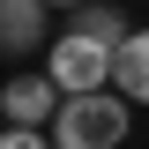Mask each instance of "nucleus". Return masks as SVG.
<instances>
[{
  "mask_svg": "<svg viewBox=\"0 0 149 149\" xmlns=\"http://www.w3.org/2000/svg\"><path fill=\"white\" fill-rule=\"evenodd\" d=\"M112 67H119V45H97V37H82V30H67L60 45H45V74H52L67 97L112 90Z\"/></svg>",
  "mask_w": 149,
  "mask_h": 149,
  "instance_id": "obj_2",
  "label": "nucleus"
},
{
  "mask_svg": "<svg viewBox=\"0 0 149 149\" xmlns=\"http://www.w3.org/2000/svg\"><path fill=\"white\" fill-rule=\"evenodd\" d=\"M0 149H60V142H52V127H8Z\"/></svg>",
  "mask_w": 149,
  "mask_h": 149,
  "instance_id": "obj_7",
  "label": "nucleus"
},
{
  "mask_svg": "<svg viewBox=\"0 0 149 149\" xmlns=\"http://www.w3.org/2000/svg\"><path fill=\"white\" fill-rule=\"evenodd\" d=\"M127 104H134L127 90H82V97H67L60 119H52V142L60 149H119L127 142V119H134Z\"/></svg>",
  "mask_w": 149,
  "mask_h": 149,
  "instance_id": "obj_1",
  "label": "nucleus"
},
{
  "mask_svg": "<svg viewBox=\"0 0 149 149\" xmlns=\"http://www.w3.org/2000/svg\"><path fill=\"white\" fill-rule=\"evenodd\" d=\"M45 45V0H0V52Z\"/></svg>",
  "mask_w": 149,
  "mask_h": 149,
  "instance_id": "obj_4",
  "label": "nucleus"
},
{
  "mask_svg": "<svg viewBox=\"0 0 149 149\" xmlns=\"http://www.w3.org/2000/svg\"><path fill=\"white\" fill-rule=\"evenodd\" d=\"M112 90H127L134 104H149V30H134L119 45V67H112Z\"/></svg>",
  "mask_w": 149,
  "mask_h": 149,
  "instance_id": "obj_5",
  "label": "nucleus"
},
{
  "mask_svg": "<svg viewBox=\"0 0 149 149\" xmlns=\"http://www.w3.org/2000/svg\"><path fill=\"white\" fill-rule=\"evenodd\" d=\"M45 8H90V0H45Z\"/></svg>",
  "mask_w": 149,
  "mask_h": 149,
  "instance_id": "obj_8",
  "label": "nucleus"
},
{
  "mask_svg": "<svg viewBox=\"0 0 149 149\" xmlns=\"http://www.w3.org/2000/svg\"><path fill=\"white\" fill-rule=\"evenodd\" d=\"M67 90H60L52 74H15L8 90H0V112H8V127H52Z\"/></svg>",
  "mask_w": 149,
  "mask_h": 149,
  "instance_id": "obj_3",
  "label": "nucleus"
},
{
  "mask_svg": "<svg viewBox=\"0 0 149 149\" xmlns=\"http://www.w3.org/2000/svg\"><path fill=\"white\" fill-rule=\"evenodd\" d=\"M0 134H8V112H0Z\"/></svg>",
  "mask_w": 149,
  "mask_h": 149,
  "instance_id": "obj_9",
  "label": "nucleus"
},
{
  "mask_svg": "<svg viewBox=\"0 0 149 149\" xmlns=\"http://www.w3.org/2000/svg\"><path fill=\"white\" fill-rule=\"evenodd\" d=\"M74 30L82 37H97V45H127V15H119V8H112V0H90V8H74Z\"/></svg>",
  "mask_w": 149,
  "mask_h": 149,
  "instance_id": "obj_6",
  "label": "nucleus"
}]
</instances>
